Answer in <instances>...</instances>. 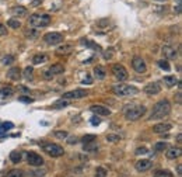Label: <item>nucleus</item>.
I'll use <instances>...</instances> for the list:
<instances>
[{
    "label": "nucleus",
    "instance_id": "1",
    "mask_svg": "<svg viewBox=\"0 0 182 177\" xmlns=\"http://www.w3.org/2000/svg\"><path fill=\"white\" fill-rule=\"evenodd\" d=\"M169 113H171V103L168 100H161L153 106V110H151L148 119L150 121H153V119L154 121L156 119H163L167 115H169Z\"/></svg>",
    "mask_w": 182,
    "mask_h": 177
},
{
    "label": "nucleus",
    "instance_id": "2",
    "mask_svg": "<svg viewBox=\"0 0 182 177\" xmlns=\"http://www.w3.org/2000/svg\"><path fill=\"white\" fill-rule=\"evenodd\" d=\"M112 91L114 94L119 97H127V96H135L139 93V89L132 85H125V83H119V85L112 86Z\"/></svg>",
    "mask_w": 182,
    "mask_h": 177
},
{
    "label": "nucleus",
    "instance_id": "3",
    "mask_svg": "<svg viewBox=\"0 0 182 177\" xmlns=\"http://www.w3.org/2000/svg\"><path fill=\"white\" fill-rule=\"evenodd\" d=\"M28 23H29V25L35 27V28H44V27H46V25H49V24H50V16H49V14L34 13V14L29 16Z\"/></svg>",
    "mask_w": 182,
    "mask_h": 177
},
{
    "label": "nucleus",
    "instance_id": "4",
    "mask_svg": "<svg viewBox=\"0 0 182 177\" xmlns=\"http://www.w3.org/2000/svg\"><path fill=\"white\" fill-rule=\"evenodd\" d=\"M146 107L144 106H130L129 108L125 110V118L127 121H137L146 114Z\"/></svg>",
    "mask_w": 182,
    "mask_h": 177
},
{
    "label": "nucleus",
    "instance_id": "5",
    "mask_svg": "<svg viewBox=\"0 0 182 177\" xmlns=\"http://www.w3.org/2000/svg\"><path fill=\"white\" fill-rule=\"evenodd\" d=\"M42 149L50 158H60V156L65 155V149L60 145H56V143H50V142L42 143Z\"/></svg>",
    "mask_w": 182,
    "mask_h": 177
},
{
    "label": "nucleus",
    "instance_id": "6",
    "mask_svg": "<svg viewBox=\"0 0 182 177\" xmlns=\"http://www.w3.org/2000/svg\"><path fill=\"white\" fill-rule=\"evenodd\" d=\"M88 94V91L86 89H76L71 90V91H66L62 96V100H79V98H83Z\"/></svg>",
    "mask_w": 182,
    "mask_h": 177
},
{
    "label": "nucleus",
    "instance_id": "7",
    "mask_svg": "<svg viewBox=\"0 0 182 177\" xmlns=\"http://www.w3.org/2000/svg\"><path fill=\"white\" fill-rule=\"evenodd\" d=\"M44 42L48 45H59L63 42V34L60 32H48L44 35Z\"/></svg>",
    "mask_w": 182,
    "mask_h": 177
},
{
    "label": "nucleus",
    "instance_id": "8",
    "mask_svg": "<svg viewBox=\"0 0 182 177\" xmlns=\"http://www.w3.org/2000/svg\"><path fill=\"white\" fill-rule=\"evenodd\" d=\"M112 75H114L115 79L119 80V82H125V80H127V77H129L127 70L119 64H116L112 66Z\"/></svg>",
    "mask_w": 182,
    "mask_h": 177
},
{
    "label": "nucleus",
    "instance_id": "9",
    "mask_svg": "<svg viewBox=\"0 0 182 177\" xmlns=\"http://www.w3.org/2000/svg\"><path fill=\"white\" fill-rule=\"evenodd\" d=\"M27 162H28L29 166L41 167L44 164V158L41 155L35 153V152H28L27 153Z\"/></svg>",
    "mask_w": 182,
    "mask_h": 177
},
{
    "label": "nucleus",
    "instance_id": "10",
    "mask_svg": "<svg viewBox=\"0 0 182 177\" xmlns=\"http://www.w3.org/2000/svg\"><path fill=\"white\" fill-rule=\"evenodd\" d=\"M132 68L135 69L137 73H144V72L147 70V65H146L144 59H143L142 56H135V58L132 59Z\"/></svg>",
    "mask_w": 182,
    "mask_h": 177
},
{
    "label": "nucleus",
    "instance_id": "11",
    "mask_svg": "<svg viewBox=\"0 0 182 177\" xmlns=\"http://www.w3.org/2000/svg\"><path fill=\"white\" fill-rule=\"evenodd\" d=\"M151 166H153V162H151V160H148V159H142V160L136 162L135 167H136L137 172L144 173V172H147V170H150Z\"/></svg>",
    "mask_w": 182,
    "mask_h": 177
},
{
    "label": "nucleus",
    "instance_id": "12",
    "mask_svg": "<svg viewBox=\"0 0 182 177\" xmlns=\"http://www.w3.org/2000/svg\"><path fill=\"white\" fill-rule=\"evenodd\" d=\"M161 52H163V55L165 56V59H177V56H178V52H177V49L175 48H172V47H169V45H164L163 48H161Z\"/></svg>",
    "mask_w": 182,
    "mask_h": 177
},
{
    "label": "nucleus",
    "instance_id": "13",
    "mask_svg": "<svg viewBox=\"0 0 182 177\" xmlns=\"http://www.w3.org/2000/svg\"><path fill=\"white\" fill-rule=\"evenodd\" d=\"M160 91H161L160 83H157V82L148 83V85L144 87V93H146L147 96H156V94H159Z\"/></svg>",
    "mask_w": 182,
    "mask_h": 177
},
{
    "label": "nucleus",
    "instance_id": "14",
    "mask_svg": "<svg viewBox=\"0 0 182 177\" xmlns=\"http://www.w3.org/2000/svg\"><path fill=\"white\" fill-rule=\"evenodd\" d=\"M90 111L98 114V115H109V114H111V110H109L108 107L101 106V104H92L90 107Z\"/></svg>",
    "mask_w": 182,
    "mask_h": 177
},
{
    "label": "nucleus",
    "instance_id": "15",
    "mask_svg": "<svg viewBox=\"0 0 182 177\" xmlns=\"http://www.w3.org/2000/svg\"><path fill=\"white\" fill-rule=\"evenodd\" d=\"M171 128H172V125L168 124V122H160V124H156L153 127V132L161 135V134H164V132H168Z\"/></svg>",
    "mask_w": 182,
    "mask_h": 177
},
{
    "label": "nucleus",
    "instance_id": "16",
    "mask_svg": "<svg viewBox=\"0 0 182 177\" xmlns=\"http://www.w3.org/2000/svg\"><path fill=\"white\" fill-rule=\"evenodd\" d=\"M7 77L10 80H18L20 77H21V70H20V68H17V66L11 68L10 70L7 72Z\"/></svg>",
    "mask_w": 182,
    "mask_h": 177
},
{
    "label": "nucleus",
    "instance_id": "17",
    "mask_svg": "<svg viewBox=\"0 0 182 177\" xmlns=\"http://www.w3.org/2000/svg\"><path fill=\"white\" fill-rule=\"evenodd\" d=\"M73 52V45H60V47L56 48V53L58 55H69V53Z\"/></svg>",
    "mask_w": 182,
    "mask_h": 177
},
{
    "label": "nucleus",
    "instance_id": "18",
    "mask_svg": "<svg viewBox=\"0 0 182 177\" xmlns=\"http://www.w3.org/2000/svg\"><path fill=\"white\" fill-rule=\"evenodd\" d=\"M167 159H169V160H174V159H178L181 156V149L179 148H169L168 151H167Z\"/></svg>",
    "mask_w": 182,
    "mask_h": 177
},
{
    "label": "nucleus",
    "instance_id": "19",
    "mask_svg": "<svg viewBox=\"0 0 182 177\" xmlns=\"http://www.w3.org/2000/svg\"><path fill=\"white\" fill-rule=\"evenodd\" d=\"M14 94V89L11 86H4L3 89H0V98H8Z\"/></svg>",
    "mask_w": 182,
    "mask_h": 177
},
{
    "label": "nucleus",
    "instance_id": "20",
    "mask_svg": "<svg viewBox=\"0 0 182 177\" xmlns=\"http://www.w3.org/2000/svg\"><path fill=\"white\" fill-rule=\"evenodd\" d=\"M65 72V66L62 64H55V65H52L49 69V73L52 75V76H55V75H60V73H63Z\"/></svg>",
    "mask_w": 182,
    "mask_h": 177
},
{
    "label": "nucleus",
    "instance_id": "21",
    "mask_svg": "<svg viewBox=\"0 0 182 177\" xmlns=\"http://www.w3.org/2000/svg\"><path fill=\"white\" fill-rule=\"evenodd\" d=\"M164 85L167 87H174L175 85H178V77L177 76H165L164 77Z\"/></svg>",
    "mask_w": 182,
    "mask_h": 177
},
{
    "label": "nucleus",
    "instance_id": "22",
    "mask_svg": "<svg viewBox=\"0 0 182 177\" xmlns=\"http://www.w3.org/2000/svg\"><path fill=\"white\" fill-rule=\"evenodd\" d=\"M11 13L17 17H23V16L27 14V8L24 7V6H16V7L11 8Z\"/></svg>",
    "mask_w": 182,
    "mask_h": 177
},
{
    "label": "nucleus",
    "instance_id": "23",
    "mask_svg": "<svg viewBox=\"0 0 182 177\" xmlns=\"http://www.w3.org/2000/svg\"><path fill=\"white\" fill-rule=\"evenodd\" d=\"M94 75H95V77H97L98 80H102V79H105L107 72H105V69H104L102 66H95L94 68Z\"/></svg>",
    "mask_w": 182,
    "mask_h": 177
},
{
    "label": "nucleus",
    "instance_id": "24",
    "mask_svg": "<svg viewBox=\"0 0 182 177\" xmlns=\"http://www.w3.org/2000/svg\"><path fill=\"white\" fill-rule=\"evenodd\" d=\"M48 59V56L45 53H37V55H34V58H32V64L34 65H39V64H44Z\"/></svg>",
    "mask_w": 182,
    "mask_h": 177
},
{
    "label": "nucleus",
    "instance_id": "25",
    "mask_svg": "<svg viewBox=\"0 0 182 177\" xmlns=\"http://www.w3.org/2000/svg\"><path fill=\"white\" fill-rule=\"evenodd\" d=\"M83 149H84L86 152H95V151H98V143L97 142L86 143V145H83Z\"/></svg>",
    "mask_w": 182,
    "mask_h": 177
},
{
    "label": "nucleus",
    "instance_id": "26",
    "mask_svg": "<svg viewBox=\"0 0 182 177\" xmlns=\"http://www.w3.org/2000/svg\"><path fill=\"white\" fill-rule=\"evenodd\" d=\"M21 159H23V156L20 152H17V151H13L10 153V160L13 162V163H20L21 162Z\"/></svg>",
    "mask_w": 182,
    "mask_h": 177
},
{
    "label": "nucleus",
    "instance_id": "27",
    "mask_svg": "<svg viewBox=\"0 0 182 177\" xmlns=\"http://www.w3.org/2000/svg\"><path fill=\"white\" fill-rule=\"evenodd\" d=\"M7 25L10 27V28H14V30H18L20 27H21V21H20L18 19H10L7 21Z\"/></svg>",
    "mask_w": 182,
    "mask_h": 177
},
{
    "label": "nucleus",
    "instance_id": "28",
    "mask_svg": "<svg viewBox=\"0 0 182 177\" xmlns=\"http://www.w3.org/2000/svg\"><path fill=\"white\" fill-rule=\"evenodd\" d=\"M14 61H16V58H14L13 55H6L2 58V65H4V66H7V65H13Z\"/></svg>",
    "mask_w": 182,
    "mask_h": 177
},
{
    "label": "nucleus",
    "instance_id": "29",
    "mask_svg": "<svg viewBox=\"0 0 182 177\" xmlns=\"http://www.w3.org/2000/svg\"><path fill=\"white\" fill-rule=\"evenodd\" d=\"M154 177H174V174H172L169 170H157L156 173H154Z\"/></svg>",
    "mask_w": 182,
    "mask_h": 177
},
{
    "label": "nucleus",
    "instance_id": "30",
    "mask_svg": "<svg viewBox=\"0 0 182 177\" xmlns=\"http://www.w3.org/2000/svg\"><path fill=\"white\" fill-rule=\"evenodd\" d=\"M32 73H34V68H32V66H27L25 69H24L23 76L25 77L27 80H32Z\"/></svg>",
    "mask_w": 182,
    "mask_h": 177
},
{
    "label": "nucleus",
    "instance_id": "31",
    "mask_svg": "<svg viewBox=\"0 0 182 177\" xmlns=\"http://www.w3.org/2000/svg\"><path fill=\"white\" fill-rule=\"evenodd\" d=\"M121 139H122V136H121V135H118V134H108V135H107V141L111 142V143L119 142Z\"/></svg>",
    "mask_w": 182,
    "mask_h": 177
},
{
    "label": "nucleus",
    "instance_id": "32",
    "mask_svg": "<svg viewBox=\"0 0 182 177\" xmlns=\"http://www.w3.org/2000/svg\"><path fill=\"white\" fill-rule=\"evenodd\" d=\"M66 106H69L67 100H59V101H56V103L52 104V108L58 110V108H63V107H66Z\"/></svg>",
    "mask_w": 182,
    "mask_h": 177
},
{
    "label": "nucleus",
    "instance_id": "33",
    "mask_svg": "<svg viewBox=\"0 0 182 177\" xmlns=\"http://www.w3.org/2000/svg\"><path fill=\"white\" fill-rule=\"evenodd\" d=\"M157 65L163 69V70H165V72H169L171 70V66H169V64H168V61H164V59H160L159 62H157Z\"/></svg>",
    "mask_w": 182,
    "mask_h": 177
},
{
    "label": "nucleus",
    "instance_id": "34",
    "mask_svg": "<svg viewBox=\"0 0 182 177\" xmlns=\"http://www.w3.org/2000/svg\"><path fill=\"white\" fill-rule=\"evenodd\" d=\"M6 177H24V172L18 169H14V170H10Z\"/></svg>",
    "mask_w": 182,
    "mask_h": 177
},
{
    "label": "nucleus",
    "instance_id": "35",
    "mask_svg": "<svg viewBox=\"0 0 182 177\" xmlns=\"http://www.w3.org/2000/svg\"><path fill=\"white\" fill-rule=\"evenodd\" d=\"M97 141V136L95 135H84V136L81 138V143H91V142H95Z\"/></svg>",
    "mask_w": 182,
    "mask_h": 177
},
{
    "label": "nucleus",
    "instance_id": "36",
    "mask_svg": "<svg viewBox=\"0 0 182 177\" xmlns=\"http://www.w3.org/2000/svg\"><path fill=\"white\" fill-rule=\"evenodd\" d=\"M107 176H108V172H107L105 167H102V166L97 167V170H95V177H107Z\"/></svg>",
    "mask_w": 182,
    "mask_h": 177
},
{
    "label": "nucleus",
    "instance_id": "37",
    "mask_svg": "<svg viewBox=\"0 0 182 177\" xmlns=\"http://www.w3.org/2000/svg\"><path fill=\"white\" fill-rule=\"evenodd\" d=\"M167 146H168V143H165V142H157L156 143V146H154V149H156V152H164L167 149Z\"/></svg>",
    "mask_w": 182,
    "mask_h": 177
},
{
    "label": "nucleus",
    "instance_id": "38",
    "mask_svg": "<svg viewBox=\"0 0 182 177\" xmlns=\"http://www.w3.org/2000/svg\"><path fill=\"white\" fill-rule=\"evenodd\" d=\"M53 135H55L58 139H66V138L69 136V132L67 131H55Z\"/></svg>",
    "mask_w": 182,
    "mask_h": 177
},
{
    "label": "nucleus",
    "instance_id": "39",
    "mask_svg": "<svg viewBox=\"0 0 182 177\" xmlns=\"http://www.w3.org/2000/svg\"><path fill=\"white\" fill-rule=\"evenodd\" d=\"M14 125L11 124V122H4V124H2L0 125V134L3 132V131H7V130H11Z\"/></svg>",
    "mask_w": 182,
    "mask_h": 177
},
{
    "label": "nucleus",
    "instance_id": "40",
    "mask_svg": "<svg viewBox=\"0 0 182 177\" xmlns=\"http://www.w3.org/2000/svg\"><path fill=\"white\" fill-rule=\"evenodd\" d=\"M25 37H28V38H35V37H38V31H37L35 28L28 30V31L25 32Z\"/></svg>",
    "mask_w": 182,
    "mask_h": 177
},
{
    "label": "nucleus",
    "instance_id": "41",
    "mask_svg": "<svg viewBox=\"0 0 182 177\" xmlns=\"http://www.w3.org/2000/svg\"><path fill=\"white\" fill-rule=\"evenodd\" d=\"M45 174H46V170H41V172L38 170V172H34V173H32V176H35V177H44Z\"/></svg>",
    "mask_w": 182,
    "mask_h": 177
},
{
    "label": "nucleus",
    "instance_id": "42",
    "mask_svg": "<svg viewBox=\"0 0 182 177\" xmlns=\"http://www.w3.org/2000/svg\"><path fill=\"white\" fill-rule=\"evenodd\" d=\"M66 141H67V143H69V145H74V143H76L77 142V138L76 136H70V138H66Z\"/></svg>",
    "mask_w": 182,
    "mask_h": 177
},
{
    "label": "nucleus",
    "instance_id": "43",
    "mask_svg": "<svg viewBox=\"0 0 182 177\" xmlns=\"http://www.w3.org/2000/svg\"><path fill=\"white\" fill-rule=\"evenodd\" d=\"M135 153L136 155H144V153H147V149H146V148H137Z\"/></svg>",
    "mask_w": 182,
    "mask_h": 177
},
{
    "label": "nucleus",
    "instance_id": "44",
    "mask_svg": "<svg viewBox=\"0 0 182 177\" xmlns=\"http://www.w3.org/2000/svg\"><path fill=\"white\" fill-rule=\"evenodd\" d=\"M18 100H20V101H24V103H32V98L27 97V96H21V97H20Z\"/></svg>",
    "mask_w": 182,
    "mask_h": 177
},
{
    "label": "nucleus",
    "instance_id": "45",
    "mask_svg": "<svg viewBox=\"0 0 182 177\" xmlns=\"http://www.w3.org/2000/svg\"><path fill=\"white\" fill-rule=\"evenodd\" d=\"M7 34V28H6L4 24H0V35H6Z\"/></svg>",
    "mask_w": 182,
    "mask_h": 177
},
{
    "label": "nucleus",
    "instance_id": "46",
    "mask_svg": "<svg viewBox=\"0 0 182 177\" xmlns=\"http://www.w3.org/2000/svg\"><path fill=\"white\" fill-rule=\"evenodd\" d=\"M90 121H91V125H98V124H100V118H98V117H92V118L90 119Z\"/></svg>",
    "mask_w": 182,
    "mask_h": 177
},
{
    "label": "nucleus",
    "instance_id": "47",
    "mask_svg": "<svg viewBox=\"0 0 182 177\" xmlns=\"http://www.w3.org/2000/svg\"><path fill=\"white\" fill-rule=\"evenodd\" d=\"M44 76H45V79H46V80H50V79H52V77H53L52 75L49 73V70H46L45 73H44Z\"/></svg>",
    "mask_w": 182,
    "mask_h": 177
},
{
    "label": "nucleus",
    "instance_id": "48",
    "mask_svg": "<svg viewBox=\"0 0 182 177\" xmlns=\"http://www.w3.org/2000/svg\"><path fill=\"white\" fill-rule=\"evenodd\" d=\"M177 142H178V143L182 142V134H178V135H177Z\"/></svg>",
    "mask_w": 182,
    "mask_h": 177
},
{
    "label": "nucleus",
    "instance_id": "49",
    "mask_svg": "<svg viewBox=\"0 0 182 177\" xmlns=\"http://www.w3.org/2000/svg\"><path fill=\"white\" fill-rule=\"evenodd\" d=\"M91 82H92V80L90 79V77H87V79H84V80H83V83H84V85H86V83H87V85H90Z\"/></svg>",
    "mask_w": 182,
    "mask_h": 177
},
{
    "label": "nucleus",
    "instance_id": "50",
    "mask_svg": "<svg viewBox=\"0 0 182 177\" xmlns=\"http://www.w3.org/2000/svg\"><path fill=\"white\" fill-rule=\"evenodd\" d=\"M182 164H178V167H177V172H178V174H179L181 176V172H182Z\"/></svg>",
    "mask_w": 182,
    "mask_h": 177
},
{
    "label": "nucleus",
    "instance_id": "51",
    "mask_svg": "<svg viewBox=\"0 0 182 177\" xmlns=\"http://www.w3.org/2000/svg\"><path fill=\"white\" fill-rule=\"evenodd\" d=\"M177 101H178V103H181V91L177 93Z\"/></svg>",
    "mask_w": 182,
    "mask_h": 177
},
{
    "label": "nucleus",
    "instance_id": "52",
    "mask_svg": "<svg viewBox=\"0 0 182 177\" xmlns=\"http://www.w3.org/2000/svg\"><path fill=\"white\" fill-rule=\"evenodd\" d=\"M157 2H165V0H157Z\"/></svg>",
    "mask_w": 182,
    "mask_h": 177
},
{
    "label": "nucleus",
    "instance_id": "53",
    "mask_svg": "<svg viewBox=\"0 0 182 177\" xmlns=\"http://www.w3.org/2000/svg\"><path fill=\"white\" fill-rule=\"evenodd\" d=\"M58 177H67V176H58Z\"/></svg>",
    "mask_w": 182,
    "mask_h": 177
}]
</instances>
